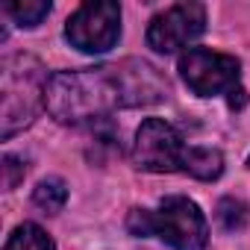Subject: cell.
<instances>
[{
    "label": "cell",
    "mask_w": 250,
    "mask_h": 250,
    "mask_svg": "<svg viewBox=\"0 0 250 250\" xmlns=\"http://www.w3.org/2000/svg\"><path fill=\"white\" fill-rule=\"evenodd\" d=\"M3 12L18 27H39L50 15V3H47V0H24V3H6Z\"/></svg>",
    "instance_id": "10"
},
{
    "label": "cell",
    "mask_w": 250,
    "mask_h": 250,
    "mask_svg": "<svg viewBox=\"0 0 250 250\" xmlns=\"http://www.w3.org/2000/svg\"><path fill=\"white\" fill-rule=\"evenodd\" d=\"M65 39L83 53H106L121 39V6L112 0L83 3L65 24Z\"/></svg>",
    "instance_id": "6"
},
{
    "label": "cell",
    "mask_w": 250,
    "mask_h": 250,
    "mask_svg": "<svg viewBox=\"0 0 250 250\" xmlns=\"http://www.w3.org/2000/svg\"><path fill=\"white\" fill-rule=\"evenodd\" d=\"M47 71L36 56L12 53L0 62V139H12L39 118L47 100Z\"/></svg>",
    "instance_id": "3"
},
{
    "label": "cell",
    "mask_w": 250,
    "mask_h": 250,
    "mask_svg": "<svg viewBox=\"0 0 250 250\" xmlns=\"http://www.w3.org/2000/svg\"><path fill=\"white\" fill-rule=\"evenodd\" d=\"M206 30V6L203 3H174L165 12L153 15L147 24V44L156 53H177Z\"/></svg>",
    "instance_id": "7"
},
{
    "label": "cell",
    "mask_w": 250,
    "mask_h": 250,
    "mask_svg": "<svg viewBox=\"0 0 250 250\" xmlns=\"http://www.w3.org/2000/svg\"><path fill=\"white\" fill-rule=\"evenodd\" d=\"M24 162L18 159V156H3V186L6 188H15L18 186V180L24 177Z\"/></svg>",
    "instance_id": "12"
},
{
    "label": "cell",
    "mask_w": 250,
    "mask_h": 250,
    "mask_svg": "<svg viewBox=\"0 0 250 250\" xmlns=\"http://www.w3.org/2000/svg\"><path fill=\"white\" fill-rule=\"evenodd\" d=\"M218 221L227 232H235L247 224V206L238 200V197H224L218 203Z\"/></svg>",
    "instance_id": "11"
},
{
    "label": "cell",
    "mask_w": 250,
    "mask_h": 250,
    "mask_svg": "<svg viewBox=\"0 0 250 250\" xmlns=\"http://www.w3.org/2000/svg\"><path fill=\"white\" fill-rule=\"evenodd\" d=\"M247 165H250V159H247Z\"/></svg>",
    "instance_id": "13"
},
{
    "label": "cell",
    "mask_w": 250,
    "mask_h": 250,
    "mask_svg": "<svg viewBox=\"0 0 250 250\" xmlns=\"http://www.w3.org/2000/svg\"><path fill=\"white\" fill-rule=\"evenodd\" d=\"M168 97V80L145 59H121L83 71H56L44 109L65 127H83L118 109L153 106Z\"/></svg>",
    "instance_id": "1"
},
{
    "label": "cell",
    "mask_w": 250,
    "mask_h": 250,
    "mask_svg": "<svg viewBox=\"0 0 250 250\" xmlns=\"http://www.w3.org/2000/svg\"><path fill=\"white\" fill-rule=\"evenodd\" d=\"M133 162L150 174H191L194 180H218L224 174V156L215 147H188L177 127L162 118H147L136 130Z\"/></svg>",
    "instance_id": "2"
},
{
    "label": "cell",
    "mask_w": 250,
    "mask_h": 250,
    "mask_svg": "<svg viewBox=\"0 0 250 250\" xmlns=\"http://www.w3.org/2000/svg\"><path fill=\"white\" fill-rule=\"evenodd\" d=\"M133 235H159L174 250H203L209 244V221L188 197H165L156 209H133L127 218Z\"/></svg>",
    "instance_id": "4"
},
{
    "label": "cell",
    "mask_w": 250,
    "mask_h": 250,
    "mask_svg": "<svg viewBox=\"0 0 250 250\" xmlns=\"http://www.w3.org/2000/svg\"><path fill=\"white\" fill-rule=\"evenodd\" d=\"M33 203H36V209H42L44 215L62 212V206L68 203V186H65V180H59V177L42 180V183L33 188Z\"/></svg>",
    "instance_id": "8"
},
{
    "label": "cell",
    "mask_w": 250,
    "mask_h": 250,
    "mask_svg": "<svg viewBox=\"0 0 250 250\" xmlns=\"http://www.w3.org/2000/svg\"><path fill=\"white\" fill-rule=\"evenodd\" d=\"M180 74L197 97L227 94L232 109H241L247 100L241 88V65L229 53H218L209 47H188L180 56Z\"/></svg>",
    "instance_id": "5"
},
{
    "label": "cell",
    "mask_w": 250,
    "mask_h": 250,
    "mask_svg": "<svg viewBox=\"0 0 250 250\" xmlns=\"http://www.w3.org/2000/svg\"><path fill=\"white\" fill-rule=\"evenodd\" d=\"M3 250H56V247H53V238L39 224H18L6 238Z\"/></svg>",
    "instance_id": "9"
}]
</instances>
